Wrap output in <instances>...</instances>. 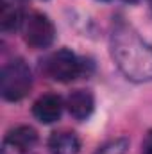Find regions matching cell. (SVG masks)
<instances>
[{"label":"cell","mask_w":152,"mask_h":154,"mask_svg":"<svg viewBox=\"0 0 152 154\" xmlns=\"http://www.w3.org/2000/svg\"><path fill=\"white\" fill-rule=\"evenodd\" d=\"M111 52L120 72L134 82L152 81V47L132 29L120 25L113 31Z\"/></svg>","instance_id":"6da1fadb"},{"label":"cell","mask_w":152,"mask_h":154,"mask_svg":"<svg viewBox=\"0 0 152 154\" xmlns=\"http://www.w3.org/2000/svg\"><path fill=\"white\" fill-rule=\"evenodd\" d=\"M32 88V74L31 68L22 61H11L4 66L0 75V93L9 102H18L29 95Z\"/></svg>","instance_id":"7a4b0ae2"},{"label":"cell","mask_w":152,"mask_h":154,"mask_svg":"<svg viewBox=\"0 0 152 154\" xmlns=\"http://www.w3.org/2000/svg\"><path fill=\"white\" fill-rule=\"evenodd\" d=\"M23 39L32 48H47L56 39V27L43 13H32L23 20Z\"/></svg>","instance_id":"3957f363"},{"label":"cell","mask_w":152,"mask_h":154,"mask_svg":"<svg viewBox=\"0 0 152 154\" xmlns=\"http://www.w3.org/2000/svg\"><path fill=\"white\" fill-rule=\"evenodd\" d=\"M47 74L57 82H70L81 74V61L72 50L61 48L47 59Z\"/></svg>","instance_id":"277c9868"},{"label":"cell","mask_w":152,"mask_h":154,"mask_svg":"<svg viewBox=\"0 0 152 154\" xmlns=\"http://www.w3.org/2000/svg\"><path fill=\"white\" fill-rule=\"evenodd\" d=\"M63 99L56 93H45L32 104V115L41 124H54L63 115Z\"/></svg>","instance_id":"5b68a950"},{"label":"cell","mask_w":152,"mask_h":154,"mask_svg":"<svg viewBox=\"0 0 152 154\" xmlns=\"http://www.w3.org/2000/svg\"><path fill=\"white\" fill-rule=\"evenodd\" d=\"M65 106L75 120H86L95 109V97L90 90H74L66 97Z\"/></svg>","instance_id":"8992f818"},{"label":"cell","mask_w":152,"mask_h":154,"mask_svg":"<svg viewBox=\"0 0 152 154\" xmlns=\"http://www.w3.org/2000/svg\"><path fill=\"white\" fill-rule=\"evenodd\" d=\"M38 131L31 125H18L11 129L5 136V147H11L18 152H27L38 143Z\"/></svg>","instance_id":"52a82bcc"},{"label":"cell","mask_w":152,"mask_h":154,"mask_svg":"<svg viewBox=\"0 0 152 154\" xmlns=\"http://www.w3.org/2000/svg\"><path fill=\"white\" fill-rule=\"evenodd\" d=\"M50 154H79L81 140L74 131H57L48 140Z\"/></svg>","instance_id":"ba28073f"},{"label":"cell","mask_w":152,"mask_h":154,"mask_svg":"<svg viewBox=\"0 0 152 154\" xmlns=\"http://www.w3.org/2000/svg\"><path fill=\"white\" fill-rule=\"evenodd\" d=\"M23 23V18H22V13L14 7V5H4L2 7V13H0V25H2V31L9 32V31H16L20 25Z\"/></svg>","instance_id":"9c48e42d"},{"label":"cell","mask_w":152,"mask_h":154,"mask_svg":"<svg viewBox=\"0 0 152 154\" xmlns=\"http://www.w3.org/2000/svg\"><path fill=\"white\" fill-rule=\"evenodd\" d=\"M141 152L152 154V129L145 134V138H143V142H141Z\"/></svg>","instance_id":"30bf717a"},{"label":"cell","mask_w":152,"mask_h":154,"mask_svg":"<svg viewBox=\"0 0 152 154\" xmlns=\"http://www.w3.org/2000/svg\"><path fill=\"white\" fill-rule=\"evenodd\" d=\"M125 2H136V0H125Z\"/></svg>","instance_id":"8fae6325"},{"label":"cell","mask_w":152,"mask_h":154,"mask_svg":"<svg viewBox=\"0 0 152 154\" xmlns=\"http://www.w3.org/2000/svg\"><path fill=\"white\" fill-rule=\"evenodd\" d=\"M106 2H108V0H106Z\"/></svg>","instance_id":"7c38bea8"}]
</instances>
